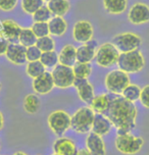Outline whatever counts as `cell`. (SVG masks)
<instances>
[{
    "instance_id": "cell-25",
    "label": "cell",
    "mask_w": 149,
    "mask_h": 155,
    "mask_svg": "<svg viewBox=\"0 0 149 155\" xmlns=\"http://www.w3.org/2000/svg\"><path fill=\"white\" fill-rule=\"evenodd\" d=\"M36 42H37V37L31 28H23L18 37V43L27 48V47L36 45Z\"/></svg>"
},
{
    "instance_id": "cell-16",
    "label": "cell",
    "mask_w": 149,
    "mask_h": 155,
    "mask_svg": "<svg viewBox=\"0 0 149 155\" xmlns=\"http://www.w3.org/2000/svg\"><path fill=\"white\" fill-rule=\"evenodd\" d=\"M98 43L95 40L83 43L82 46L77 48V62H90L95 58Z\"/></svg>"
},
{
    "instance_id": "cell-39",
    "label": "cell",
    "mask_w": 149,
    "mask_h": 155,
    "mask_svg": "<svg viewBox=\"0 0 149 155\" xmlns=\"http://www.w3.org/2000/svg\"><path fill=\"white\" fill-rule=\"evenodd\" d=\"M74 155H91V154L87 149H79V150H77Z\"/></svg>"
},
{
    "instance_id": "cell-8",
    "label": "cell",
    "mask_w": 149,
    "mask_h": 155,
    "mask_svg": "<svg viewBox=\"0 0 149 155\" xmlns=\"http://www.w3.org/2000/svg\"><path fill=\"white\" fill-rule=\"evenodd\" d=\"M111 43L117 47L121 53H123V52H129L138 49L142 43V39L135 33L127 32L115 35L112 38Z\"/></svg>"
},
{
    "instance_id": "cell-10",
    "label": "cell",
    "mask_w": 149,
    "mask_h": 155,
    "mask_svg": "<svg viewBox=\"0 0 149 155\" xmlns=\"http://www.w3.org/2000/svg\"><path fill=\"white\" fill-rule=\"evenodd\" d=\"M94 29L90 21L81 19L78 21L73 28V38L76 42L86 43L93 39Z\"/></svg>"
},
{
    "instance_id": "cell-44",
    "label": "cell",
    "mask_w": 149,
    "mask_h": 155,
    "mask_svg": "<svg viewBox=\"0 0 149 155\" xmlns=\"http://www.w3.org/2000/svg\"><path fill=\"white\" fill-rule=\"evenodd\" d=\"M0 148H1V141H0Z\"/></svg>"
},
{
    "instance_id": "cell-34",
    "label": "cell",
    "mask_w": 149,
    "mask_h": 155,
    "mask_svg": "<svg viewBox=\"0 0 149 155\" xmlns=\"http://www.w3.org/2000/svg\"><path fill=\"white\" fill-rule=\"evenodd\" d=\"M32 31L34 32L37 38L45 37V36L50 35L49 34V28L48 23H42V21H36L31 27Z\"/></svg>"
},
{
    "instance_id": "cell-21",
    "label": "cell",
    "mask_w": 149,
    "mask_h": 155,
    "mask_svg": "<svg viewBox=\"0 0 149 155\" xmlns=\"http://www.w3.org/2000/svg\"><path fill=\"white\" fill-rule=\"evenodd\" d=\"M58 61L61 64L73 68L77 62V48L71 44H65L58 54Z\"/></svg>"
},
{
    "instance_id": "cell-4",
    "label": "cell",
    "mask_w": 149,
    "mask_h": 155,
    "mask_svg": "<svg viewBox=\"0 0 149 155\" xmlns=\"http://www.w3.org/2000/svg\"><path fill=\"white\" fill-rule=\"evenodd\" d=\"M95 112L90 106L81 107L71 116V129L79 134H87L92 130Z\"/></svg>"
},
{
    "instance_id": "cell-33",
    "label": "cell",
    "mask_w": 149,
    "mask_h": 155,
    "mask_svg": "<svg viewBox=\"0 0 149 155\" xmlns=\"http://www.w3.org/2000/svg\"><path fill=\"white\" fill-rule=\"evenodd\" d=\"M44 5L43 0H22V8L28 15H33L38 8Z\"/></svg>"
},
{
    "instance_id": "cell-24",
    "label": "cell",
    "mask_w": 149,
    "mask_h": 155,
    "mask_svg": "<svg viewBox=\"0 0 149 155\" xmlns=\"http://www.w3.org/2000/svg\"><path fill=\"white\" fill-rule=\"evenodd\" d=\"M103 6L108 13L121 15L128 7V0H103Z\"/></svg>"
},
{
    "instance_id": "cell-7",
    "label": "cell",
    "mask_w": 149,
    "mask_h": 155,
    "mask_svg": "<svg viewBox=\"0 0 149 155\" xmlns=\"http://www.w3.org/2000/svg\"><path fill=\"white\" fill-rule=\"evenodd\" d=\"M71 116L65 110H55L48 116V126L54 135L61 137L71 129Z\"/></svg>"
},
{
    "instance_id": "cell-37",
    "label": "cell",
    "mask_w": 149,
    "mask_h": 155,
    "mask_svg": "<svg viewBox=\"0 0 149 155\" xmlns=\"http://www.w3.org/2000/svg\"><path fill=\"white\" fill-rule=\"evenodd\" d=\"M18 0H0V9L3 12H12L18 4Z\"/></svg>"
},
{
    "instance_id": "cell-45",
    "label": "cell",
    "mask_w": 149,
    "mask_h": 155,
    "mask_svg": "<svg viewBox=\"0 0 149 155\" xmlns=\"http://www.w3.org/2000/svg\"><path fill=\"white\" fill-rule=\"evenodd\" d=\"M52 155H59V154H56V153H54V154H52Z\"/></svg>"
},
{
    "instance_id": "cell-29",
    "label": "cell",
    "mask_w": 149,
    "mask_h": 155,
    "mask_svg": "<svg viewBox=\"0 0 149 155\" xmlns=\"http://www.w3.org/2000/svg\"><path fill=\"white\" fill-rule=\"evenodd\" d=\"M140 93H141V89L140 87L136 84H130L124 89L122 92V95L124 98L127 99L128 101L131 102H136L137 100H139L140 98Z\"/></svg>"
},
{
    "instance_id": "cell-28",
    "label": "cell",
    "mask_w": 149,
    "mask_h": 155,
    "mask_svg": "<svg viewBox=\"0 0 149 155\" xmlns=\"http://www.w3.org/2000/svg\"><path fill=\"white\" fill-rule=\"evenodd\" d=\"M74 78L88 79L92 73V65L90 62H76L73 66Z\"/></svg>"
},
{
    "instance_id": "cell-3",
    "label": "cell",
    "mask_w": 149,
    "mask_h": 155,
    "mask_svg": "<svg viewBox=\"0 0 149 155\" xmlns=\"http://www.w3.org/2000/svg\"><path fill=\"white\" fill-rule=\"evenodd\" d=\"M114 145L118 151H120L121 153L134 155L142 149L144 145V140L141 137L131 134V132H118Z\"/></svg>"
},
{
    "instance_id": "cell-23",
    "label": "cell",
    "mask_w": 149,
    "mask_h": 155,
    "mask_svg": "<svg viewBox=\"0 0 149 155\" xmlns=\"http://www.w3.org/2000/svg\"><path fill=\"white\" fill-rule=\"evenodd\" d=\"M47 6L53 16H63L70 12L71 4L68 0H49Z\"/></svg>"
},
{
    "instance_id": "cell-15",
    "label": "cell",
    "mask_w": 149,
    "mask_h": 155,
    "mask_svg": "<svg viewBox=\"0 0 149 155\" xmlns=\"http://www.w3.org/2000/svg\"><path fill=\"white\" fill-rule=\"evenodd\" d=\"M26 47L20 43H9L5 52V56L10 62L16 65L25 64L27 61Z\"/></svg>"
},
{
    "instance_id": "cell-30",
    "label": "cell",
    "mask_w": 149,
    "mask_h": 155,
    "mask_svg": "<svg viewBox=\"0 0 149 155\" xmlns=\"http://www.w3.org/2000/svg\"><path fill=\"white\" fill-rule=\"evenodd\" d=\"M40 61L46 68H53L59 63L58 61V54L54 50L42 52L40 57Z\"/></svg>"
},
{
    "instance_id": "cell-2",
    "label": "cell",
    "mask_w": 149,
    "mask_h": 155,
    "mask_svg": "<svg viewBox=\"0 0 149 155\" xmlns=\"http://www.w3.org/2000/svg\"><path fill=\"white\" fill-rule=\"evenodd\" d=\"M117 65L118 70L127 74H136L141 71L145 66V58L140 50H133L120 53Z\"/></svg>"
},
{
    "instance_id": "cell-11",
    "label": "cell",
    "mask_w": 149,
    "mask_h": 155,
    "mask_svg": "<svg viewBox=\"0 0 149 155\" xmlns=\"http://www.w3.org/2000/svg\"><path fill=\"white\" fill-rule=\"evenodd\" d=\"M73 87L77 89L79 98L83 102H85L87 105L92 103L93 99L95 97L94 87L91 83L88 81V79H83V78H74Z\"/></svg>"
},
{
    "instance_id": "cell-26",
    "label": "cell",
    "mask_w": 149,
    "mask_h": 155,
    "mask_svg": "<svg viewBox=\"0 0 149 155\" xmlns=\"http://www.w3.org/2000/svg\"><path fill=\"white\" fill-rule=\"evenodd\" d=\"M40 108V100L35 94H29L24 99V109L26 112L34 114Z\"/></svg>"
},
{
    "instance_id": "cell-22",
    "label": "cell",
    "mask_w": 149,
    "mask_h": 155,
    "mask_svg": "<svg viewBox=\"0 0 149 155\" xmlns=\"http://www.w3.org/2000/svg\"><path fill=\"white\" fill-rule=\"evenodd\" d=\"M111 97H112L111 93L99 94V95L94 97L92 103L90 104V107L94 110L95 113H102V114H104L110 104Z\"/></svg>"
},
{
    "instance_id": "cell-40",
    "label": "cell",
    "mask_w": 149,
    "mask_h": 155,
    "mask_svg": "<svg viewBox=\"0 0 149 155\" xmlns=\"http://www.w3.org/2000/svg\"><path fill=\"white\" fill-rule=\"evenodd\" d=\"M4 126V117H3V114H2V112L0 111V130H2Z\"/></svg>"
},
{
    "instance_id": "cell-19",
    "label": "cell",
    "mask_w": 149,
    "mask_h": 155,
    "mask_svg": "<svg viewBox=\"0 0 149 155\" xmlns=\"http://www.w3.org/2000/svg\"><path fill=\"white\" fill-rule=\"evenodd\" d=\"M112 127L114 126H112L111 121L109 120V118L106 115L102 114V113H95L91 131L102 137V136L108 134L111 131Z\"/></svg>"
},
{
    "instance_id": "cell-17",
    "label": "cell",
    "mask_w": 149,
    "mask_h": 155,
    "mask_svg": "<svg viewBox=\"0 0 149 155\" xmlns=\"http://www.w3.org/2000/svg\"><path fill=\"white\" fill-rule=\"evenodd\" d=\"M86 149L91 155H106L105 144L101 136L91 132L86 138Z\"/></svg>"
},
{
    "instance_id": "cell-27",
    "label": "cell",
    "mask_w": 149,
    "mask_h": 155,
    "mask_svg": "<svg viewBox=\"0 0 149 155\" xmlns=\"http://www.w3.org/2000/svg\"><path fill=\"white\" fill-rule=\"evenodd\" d=\"M46 71V68L42 64L40 60H35V61H28L26 66V74L32 79L39 77L40 74Z\"/></svg>"
},
{
    "instance_id": "cell-1",
    "label": "cell",
    "mask_w": 149,
    "mask_h": 155,
    "mask_svg": "<svg viewBox=\"0 0 149 155\" xmlns=\"http://www.w3.org/2000/svg\"><path fill=\"white\" fill-rule=\"evenodd\" d=\"M118 132H131L136 128L138 110L134 102L128 101L122 95L112 94L108 108L104 113Z\"/></svg>"
},
{
    "instance_id": "cell-5",
    "label": "cell",
    "mask_w": 149,
    "mask_h": 155,
    "mask_svg": "<svg viewBox=\"0 0 149 155\" xmlns=\"http://www.w3.org/2000/svg\"><path fill=\"white\" fill-rule=\"evenodd\" d=\"M121 52L112 43H103L98 46L96 51V63L101 68H111L118 63Z\"/></svg>"
},
{
    "instance_id": "cell-20",
    "label": "cell",
    "mask_w": 149,
    "mask_h": 155,
    "mask_svg": "<svg viewBox=\"0 0 149 155\" xmlns=\"http://www.w3.org/2000/svg\"><path fill=\"white\" fill-rule=\"evenodd\" d=\"M49 34L55 37H62L68 31V23L62 16H52L48 21Z\"/></svg>"
},
{
    "instance_id": "cell-18",
    "label": "cell",
    "mask_w": 149,
    "mask_h": 155,
    "mask_svg": "<svg viewBox=\"0 0 149 155\" xmlns=\"http://www.w3.org/2000/svg\"><path fill=\"white\" fill-rule=\"evenodd\" d=\"M77 146L74 142L70 138L60 137L53 143L54 153L59 155H74L77 152Z\"/></svg>"
},
{
    "instance_id": "cell-14",
    "label": "cell",
    "mask_w": 149,
    "mask_h": 155,
    "mask_svg": "<svg viewBox=\"0 0 149 155\" xmlns=\"http://www.w3.org/2000/svg\"><path fill=\"white\" fill-rule=\"evenodd\" d=\"M33 90L36 94L39 95H46V94L50 93L52 89L55 87L53 78H52L51 73L45 71L39 77L33 79Z\"/></svg>"
},
{
    "instance_id": "cell-6",
    "label": "cell",
    "mask_w": 149,
    "mask_h": 155,
    "mask_svg": "<svg viewBox=\"0 0 149 155\" xmlns=\"http://www.w3.org/2000/svg\"><path fill=\"white\" fill-rule=\"evenodd\" d=\"M104 84L109 93L121 95L124 89L130 84L129 74L121 70L111 71L106 74Z\"/></svg>"
},
{
    "instance_id": "cell-32",
    "label": "cell",
    "mask_w": 149,
    "mask_h": 155,
    "mask_svg": "<svg viewBox=\"0 0 149 155\" xmlns=\"http://www.w3.org/2000/svg\"><path fill=\"white\" fill-rule=\"evenodd\" d=\"M36 46H37L42 52L52 51V50H54V48H55V42H54L53 38L50 37V35H48V36H45V37L37 38Z\"/></svg>"
},
{
    "instance_id": "cell-42",
    "label": "cell",
    "mask_w": 149,
    "mask_h": 155,
    "mask_svg": "<svg viewBox=\"0 0 149 155\" xmlns=\"http://www.w3.org/2000/svg\"><path fill=\"white\" fill-rule=\"evenodd\" d=\"M43 1H44V2H48L49 0H43Z\"/></svg>"
},
{
    "instance_id": "cell-36",
    "label": "cell",
    "mask_w": 149,
    "mask_h": 155,
    "mask_svg": "<svg viewBox=\"0 0 149 155\" xmlns=\"http://www.w3.org/2000/svg\"><path fill=\"white\" fill-rule=\"evenodd\" d=\"M139 100L145 108L149 109V85L144 86L141 89Z\"/></svg>"
},
{
    "instance_id": "cell-41",
    "label": "cell",
    "mask_w": 149,
    "mask_h": 155,
    "mask_svg": "<svg viewBox=\"0 0 149 155\" xmlns=\"http://www.w3.org/2000/svg\"><path fill=\"white\" fill-rule=\"evenodd\" d=\"M13 155H28V154L25 153V152H23V151H18V152H15Z\"/></svg>"
},
{
    "instance_id": "cell-35",
    "label": "cell",
    "mask_w": 149,
    "mask_h": 155,
    "mask_svg": "<svg viewBox=\"0 0 149 155\" xmlns=\"http://www.w3.org/2000/svg\"><path fill=\"white\" fill-rule=\"evenodd\" d=\"M41 54H42V51H41L36 45L27 47V49H26L27 61H35V60H40Z\"/></svg>"
},
{
    "instance_id": "cell-43",
    "label": "cell",
    "mask_w": 149,
    "mask_h": 155,
    "mask_svg": "<svg viewBox=\"0 0 149 155\" xmlns=\"http://www.w3.org/2000/svg\"><path fill=\"white\" fill-rule=\"evenodd\" d=\"M1 87H2V85H1V83H0V90H1Z\"/></svg>"
},
{
    "instance_id": "cell-13",
    "label": "cell",
    "mask_w": 149,
    "mask_h": 155,
    "mask_svg": "<svg viewBox=\"0 0 149 155\" xmlns=\"http://www.w3.org/2000/svg\"><path fill=\"white\" fill-rule=\"evenodd\" d=\"M22 28L12 19H4L0 23V35L3 36L9 43H18Z\"/></svg>"
},
{
    "instance_id": "cell-9",
    "label": "cell",
    "mask_w": 149,
    "mask_h": 155,
    "mask_svg": "<svg viewBox=\"0 0 149 155\" xmlns=\"http://www.w3.org/2000/svg\"><path fill=\"white\" fill-rule=\"evenodd\" d=\"M52 78H53L54 86L59 89H67L73 86L74 74L73 68L61 63H58L55 68H52L51 71Z\"/></svg>"
},
{
    "instance_id": "cell-12",
    "label": "cell",
    "mask_w": 149,
    "mask_h": 155,
    "mask_svg": "<svg viewBox=\"0 0 149 155\" xmlns=\"http://www.w3.org/2000/svg\"><path fill=\"white\" fill-rule=\"evenodd\" d=\"M128 18L134 25H142L149 21V6L142 2H137L129 9Z\"/></svg>"
},
{
    "instance_id": "cell-31",
    "label": "cell",
    "mask_w": 149,
    "mask_h": 155,
    "mask_svg": "<svg viewBox=\"0 0 149 155\" xmlns=\"http://www.w3.org/2000/svg\"><path fill=\"white\" fill-rule=\"evenodd\" d=\"M32 16H33V21H34V23H36V21L48 23L53 15H52L50 9L48 8L47 5H42V6H41L40 8H38V9L33 13Z\"/></svg>"
},
{
    "instance_id": "cell-38",
    "label": "cell",
    "mask_w": 149,
    "mask_h": 155,
    "mask_svg": "<svg viewBox=\"0 0 149 155\" xmlns=\"http://www.w3.org/2000/svg\"><path fill=\"white\" fill-rule=\"evenodd\" d=\"M8 44H9V42H8L3 36L0 35V56H1V55H5Z\"/></svg>"
}]
</instances>
